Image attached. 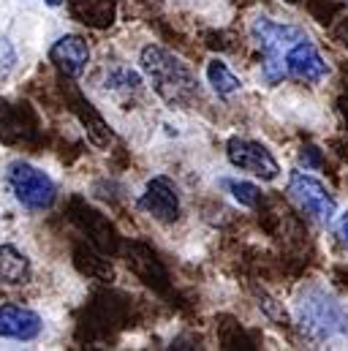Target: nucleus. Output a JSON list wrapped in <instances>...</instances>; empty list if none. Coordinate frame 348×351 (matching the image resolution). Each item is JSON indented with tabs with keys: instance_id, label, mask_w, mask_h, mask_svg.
Wrapping results in <instances>:
<instances>
[{
	"instance_id": "nucleus-1",
	"label": "nucleus",
	"mask_w": 348,
	"mask_h": 351,
	"mask_svg": "<svg viewBox=\"0 0 348 351\" xmlns=\"http://www.w3.org/2000/svg\"><path fill=\"white\" fill-rule=\"evenodd\" d=\"M294 316L299 332L310 343L348 341V302L319 283L299 289L294 302Z\"/></svg>"
},
{
	"instance_id": "nucleus-2",
	"label": "nucleus",
	"mask_w": 348,
	"mask_h": 351,
	"mask_svg": "<svg viewBox=\"0 0 348 351\" xmlns=\"http://www.w3.org/2000/svg\"><path fill=\"white\" fill-rule=\"evenodd\" d=\"M139 63H142V71L150 80V85L166 104L188 106L199 98V82H196L190 66L182 58H177L174 52L158 47V44H147L139 55Z\"/></svg>"
},
{
	"instance_id": "nucleus-3",
	"label": "nucleus",
	"mask_w": 348,
	"mask_h": 351,
	"mask_svg": "<svg viewBox=\"0 0 348 351\" xmlns=\"http://www.w3.org/2000/svg\"><path fill=\"white\" fill-rule=\"evenodd\" d=\"M251 38L256 41V47L261 49L264 60H261V77L266 85H277L283 77V52L305 38V30L299 25L291 22H277L272 16H256L251 22Z\"/></svg>"
},
{
	"instance_id": "nucleus-4",
	"label": "nucleus",
	"mask_w": 348,
	"mask_h": 351,
	"mask_svg": "<svg viewBox=\"0 0 348 351\" xmlns=\"http://www.w3.org/2000/svg\"><path fill=\"white\" fill-rule=\"evenodd\" d=\"M5 185L11 196L30 213H44L52 210L58 202V185L55 180L47 175L41 167L30 161H14L5 169Z\"/></svg>"
},
{
	"instance_id": "nucleus-5",
	"label": "nucleus",
	"mask_w": 348,
	"mask_h": 351,
	"mask_svg": "<svg viewBox=\"0 0 348 351\" xmlns=\"http://www.w3.org/2000/svg\"><path fill=\"white\" fill-rule=\"evenodd\" d=\"M288 199L299 207V213H305L308 218H313L316 223H332L338 215V202L330 193V188L313 177L310 172H291L288 177V188H286Z\"/></svg>"
},
{
	"instance_id": "nucleus-6",
	"label": "nucleus",
	"mask_w": 348,
	"mask_h": 351,
	"mask_svg": "<svg viewBox=\"0 0 348 351\" xmlns=\"http://www.w3.org/2000/svg\"><path fill=\"white\" fill-rule=\"evenodd\" d=\"M283 77L305 85H321L330 77V63L319 52V47L305 36L283 52Z\"/></svg>"
},
{
	"instance_id": "nucleus-7",
	"label": "nucleus",
	"mask_w": 348,
	"mask_h": 351,
	"mask_svg": "<svg viewBox=\"0 0 348 351\" xmlns=\"http://www.w3.org/2000/svg\"><path fill=\"white\" fill-rule=\"evenodd\" d=\"M226 158L234 169L248 172V175L259 177L264 182H272L280 175V164L277 158L256 139H245V136H232L226 142Z\"/></svg>"
},
{
	"instance_id": "nucleus-8",
	"label": "nucleus",
	"mask_w": 348,
	"mask_h": 351,
	"mask_svg": "<svg viewBox=\"0 0 348 351\" xmlns=\"http://www.w3.org/2000/svg\"><path fill=\"white\" fill-rule=\"evenodd\" d=\"M71 221L79 226L82 234H87L90 245L98 248L101 254H114V251L120 248V234H117V229L112 226V221H109L103 213L92 210L87 202H79V199H77V202L71 204Z\"/></svg>"
},
{
	"instance_id": "nucleus-9",
	"label": "nucleus",
	"mask_w": 348,
	"mask_h": 351,
	"mask_svg": "<svg viewBox=\"0 0 348 351\" xmlns=\"http://www.w3.org/2000/svg\"><path fill=\"white\" fill-rule=\"evenodd\" d=\"M44 332V319L16 302H3L0 305V341H16V343H30L38 341Z\"/></svg>"
},
{
	"instance_id": "nucleus-10",
	"label": "nucleus",
	"mask_w": 348,
	"mask_h": 351,
	"mask_svg": "<svg viewBox=\"0 0 348 351\" xmlns=\"http://www.w3.org/2000/svg\"><path fill=\"white\" fill-rule=\"evenodd\" d=\"M139 210L161 223H174L179 218V191L166 175L153 177L139 196Z\"/></svg>"
},
{
	"instance_id": "nucleus-11",
	"label": "nucleus",
	"mask_w": 348,
	"mask_h": 351,
	"mask_svg": "<svg viewBox=\"0 0 348 351\" xmlns=\"http://www.w3.org/2000/svg\"><path fill=\"white\" fill-rule=\"evenodd\" d=\"M49 60L58 66V71L66 80H79L90 63V47L82 36H74V33L60 36L49 49Z\"/></svg>"
},
{
	"instance_id": "nucleus-12",
	"label": "nucleus",
	"mask_w": 348,
	"mask_h": 351,
	"mask_svg": "<svg viewBox=\"0 0 348 351\" xmlns=\"http://www.w3.org/2000/svg\"><path fill=\"white\" fill-rule=\"evenodd\" d=\"M128 267L134 269V275L139 280H145L147 286H153L156 291H166L169 289V272L156 256V251L145 243H131L128 245Z\"/></svg>"
},
{
	"instance_id": "nucleus-13",
	"label": "nucleus",
	"mask_w": 348,
	"mask_h": 351,
	"mask_svg": "<svg viewBox=\"0 0 348 351\" xmlns=\"http://www.w3.org/2000/svg\"><path fill=\"white\" fill-rule=\"evenodd\" d=\"M71 109H74V114L79 117V123L85 125V134L87 139L98 147V150H106L109 145H112V131H109V125H106V120L101 117V112L87 101L82 93H74L71 98Z\"/></svg>"
},
{
	"instance_id": "nucleus-14",
	"label": "nucleus",
	"mask_w": 348,
	"mask_h": 351,
	"mask_svg": "<svg viewBox=\"0 0 348 351\" xmlns=\"http://www.w3.org/2000/svg\"><path fill=\"white\" fill-rule=\"evenodd\" d=\"M71 16L92 30H106L117 19V0H69Z\"/></svg>"
},
{
	"instance_id": "nucleus-15",
	"label": "nucleus",
	"mask_w": 348,
	"mask_h": 351,
	"mask_svg": "<svg viewBox=\"0 0 348 351\" xmlns=\"http://www.w3.org/2000/svg\"><path fill=\"white\" fill-rule=\"evenodd\" d=\"M30 275H33L30 259L19 248L0 243V286H22L30 280Z\"/></svg>"
},
{
	"instance_id": "nucleus-16",
	"label": "nucleus",
	"mask_w": 348,
	"mask_h": 351,
	"mask_svg": "<svg viewBox=\"0 0 348 351\" xmlns=\"http://www.w3.org/2000/svg\"><path fill=\"white\" fill-rule=\"evenodd\" d=\"M207 82L212 85V90H215L221 98H229V95H234L237 90L243 88L240 77H237V74L229 69V63L221 60V58H212V60L207 63Z\"/></svg>"
},
{
	"instance_id": "nucleus-17",
	"label": "nucleus",
	"mask_w": 348,
	"mask_h": 351,
	"mask_svg": "<svg viewBox=\"0 0 348 351\" xmlns=\"http://www.w3.org/2000/svg\"><path fill=\"white\" fill-rule=\"evenodd\" d=\"M101 88L112 95H131V93H139L142 90V77L136 71H131L128 66H114L106 71Z\"/></svg>"
},
{
	"instance_id": "nucleus-18",
	"label": "nucleus",
	"mask_w": 348,
	"mask_h": 351,
	"mask_svg": "<svg viewBox=\"0 0 348 351\" xmlns=\"http://www.w3.org/2000/svg\"><path fill=\"white\" fill-rule=\"evenodd\" d=\"M74 264L79 267V272L87 275V278H112V267L106 259H101V256H95L90 248H77L74 251Z\"/></svg>"
},
{
	"instance_id": "nucleus-19",
	"label": "nucleus",
	"mask_w": 348,
	"mask_h": 351,
	"mask_svg": "<svg viewBox=\"0 0 348 351\" xmlns=\"http://www.w3.org/2000/svg\"><path fill=\"white\" fill-rule=\"evenodd\" d=\"M226 188L232 191V196H234L243 207H259L261 204V191L253 182H245V180H226Z\"/></svg>"
},
{
	"instance_id": "nucleus-20",
	"label": "nucleus",
	"mask_w": 348,
	"mask_h": 351,
	"mask_svg": "<svg viewBox=\"0 0 348 351\" xmlns=\"http://www.w3.org/2000/svg\"><path fill=\"white\" fill-rule=\"evenodd\" d=\"M16 69V49L8 38H0V82H5Z\"/></svg>"
},
{
	"instance_id": "nucleus-21",
	"label": "nucleus",
	"mask_w": 348,
	"mask_h": 351,
	"mask_svg": "<svg viewBox=\"0 0 348 351\" xmlns=\"http://www.w3.org/2000/svg\"><path fill=\"white\" fill-rule=\"evenodd\" d=\"M335 240H338L340 248H346L348 251V210L335 218Z\"/></svg>"
},
{
	"instance_id": "nucleus-22",
	"label": "nucleus",
	"mask_w": 348,
	"mask_h": 351,
	"mask_svg": "<svg viewBox=\"0 0 348 351\" xmlns=\"http://www.w3.org/2000/svg\"><path fill=\"white\" fill-rule=\"evenodd\" d=\"M335 38L343 41V44L348 47V16H343V19L335 25Z\"/></svg>"
},
{
	"instance_id": "nucleus-23",
	"label": "nucleus",
	"mask_w": 348,
	"mask_h": 351,
	"mask_svg": "<svg viewBox=\"0 0 348 351\" xmlns=\"http://www.w3.org/2000/svg\"><path fill=\"white\" fill-rule=\"evenodd\" d=\"M44 3H47V5H63L66 0H44Z\"/></svg>"
},
{
	"instance_id": "nucleus-24",
	"label": "nucleus",
	"mask_w": 348,
	"mask_h": 351,
	"mask_svg": "<svg viewBox=\"0 0 348 351\" xmlns=\"http://www.w3.org/2000/svg\"><path fill=\"white\" fill-rule=\"evenodd\" d=\"M286 3H297V0H286Z\"/></svg>"
}]
</instances>
